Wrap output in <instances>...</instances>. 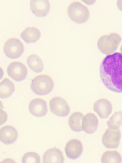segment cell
<instances>
[{
  "mask_svg": "<svg viewBox=\"0 0 122 163\" xmlns=\"http://www.w3.org/2000/svg\"><path fill=\"white\" fill-rule=\"evenodd\" d=\"M30 113L37 117H41L45 115L48 111L47 104L44 100L39 98L32 100L29 105Z\"/></svg>",
  "mask_w": 122,
  "mask_h": 163,
  "instance_id": "cell-12",
  "label": "cell"
},
{
  "mask_svg": "<svg viewBox=\"0 0 122 163\" xmlns=\"http://www.w3.org/2000/svg\"><path fill=\"white\" fill-rule=\"evenodd\" d=\"M102 163H121L122 157L119 153L116 150L107 151L102 154L101 159Z\"/></svg>",
  "mask_w": 122,
  "mask_h": 163,
  "instance_id": "cell-20",
  "label": "cell"
},
{
  "mask_svg": "<svg viewBox=\"0 0 122 163\" xmlns=\"http://www.w3.org/2000/svg\"><path fill=\"white\" fill-rule=\"evenodd\" d=\"M22 43L18 39L12 38L9 39L4 45L3 50L5 55L8 58L15 59L20 57L24 51Z\"/></svg>",
  "mask_w": 122,
  "mask_h": 163,
  "instance_id": "cell-5",
  "label": "cell"
},
{
  "mask_svg": "<svg viewBox=\"0 0 122 163\" xmlns=\"http://www.w3.org/2000/svg\"><path fill=\"white\" fill-rule=\"evenodd\" d=\"M65 151L68 158L72 159H76L78 158L82 153V144L81 142L77 139H71L66 144Z\"/></svg>",
  "mask_w": 122,
  "mask_h": 163,
  "instance_id": "cell-9",
  "label": "cell"
},
{
  "mask_svg": "<svg viewBox=\"0 0 122 163\" xmlns=\"http://www.w3.org/2000/svg\"><path fill=\"white\" fill-rule=\"evenodd\" d=\"M15 90L13 83L7 78H4L0 83V97L2 99L10 96Z\"/></svg>",
  "mask_w": 122,
  "mask_h": 163,
  "instance_id": "cell-18",
  "label": "cell"
},
{
  "mask_svg": "<svg viewBox=\"0 0 122 163\" xmlns=\"http://www.w3.org/2000/svg\"><path fill=\"white\" fill-rule=\"evenodd\" d=\"M84 116L79 112H74L71 115L68 120V124L71 129L76 132L82 130V123Z\"/></svg>",
  "mask_w": 122,
  "mask_h": 163,
  "instance_id": "cell-17",
  "label": "cell"
},
{
  "mask_svg": "<svg viewBox=\"0 0 122 163\" xmlns=\"http://www.w3.org/2000/svg\"><path fill=\"white\" fill-rule=\"evenodd\" d=\"M93 109L100 118L105 119L107 118L111 113L112 107L111 103L107 100L101 99L94 103Z\"/></svg>",
  "mask_w": 122,
  "mask_h": 163,
  "instance_id": "cell-10",
  "label": "cell"
},
{
  "mask_svg": "<svg viewBox=\"0 0 122 163\" xmlns=\"http://www.w3.org/2000/svg\"><path fill=\"white\" fill-rule=\"evenodd\" d=\"M64 160L62 152L59 149L55 148L47 150L43 156V162L44 163H62L63 162Z\"/></svg>",
  "mask_w": 122,
  "mask_h": 163,
  "instance_id": "cell-15",
  "label": "cell"
},
{
  "mask_svg": "<svg viewBox=\"0 0 122 163\" xmlns=\"http://www.w3.org/2000/svg\"><path fill=\"white\" fill-rule=\"evenodd\" d=\"M117 5L118 9L122 11V0H118Z\"/></svg>",
  "mask_w": 122,
  "mask_h": 163,
  "instance_id": "cell-23",
  "label": "cell"
},
{
  "mask_svg": "<svg viewBox=\"0 0 122 163\" xmlns=\"http://www.w3.org/2000/svg\"><path fill=\"white\" fill-rule=\"evenodd\" d=\"M41 35L40 32L38 29L34 27H28L22 32L20 37L26 43H33L39 39Z\"/></svg>",
  "mask_w": 122,
  "mask_h": 163,
  "instance_id": "cell-16",
  "label": "cell"
},
{
  "mask_svg": "<svg viewBox=\"0 0 122 163\" xmlns=\"http://www.w3.org/2000/svg\"><path fill=\"white\" fill-rule=\"evenodd\" d=\"M27 63L30 69L36 73H40L43 70V65L42 61L36 55H30L27 58Z\"/></svg>",
  "mask_w": 122,
  "mask_h": 163,
  "instance_id": "cell-19",
  "label": "cell"
},
{
  "mask_svg": "<svg viewBox=\"0 0 122 163\" xmlns=\"http://www.w3.org/2000/svg\"><path fill=\"white\" fill-rule=\"evenodd\" d=\"M120 50L121 51V52L122 53V44L121 45V47L120 49Z\"/></svg>",
  "mask_w": 122,
  "mask_h": 163,
  "instance_id": "cell-24",
  "label": "cell"
},
{
  "mask_svg": "<svg viewBox=\"0 0 122 163\" xmlns=\"http://www.w3.org/2000/svg\"><path fill=\"white\" fill-rule=\"evenodd\" d=\"M121 135L120 131L119 128H108L102 136V143L107 148H116L119 144Z\"/></svg>",
  "mask_w": 122,
  "mask_h": 163,
  "instance_id": "cell-6",
  "label": "cell"
},
{
  "mask_svg": "<svg viewBox=\"0 0 122 163\" xmlns=\"http://www.w3.org/2000/svg\"><path fill=\"white\" fill-rule=\"evenodd\" d=\"M7 71L10 77L15 81L19 82L25 78L28 71L27 68L23 63L18 62H15L9 65Z\"/></svg>",
  "mask_w": 122,
  "mask_h": 163,
  "instance_id": "cell-8",
  "label": "cell"
},
{
  "mask_svg": "<svg viewBox=\"0 0 122 163\" xmlns=\"http://www.w3.org/2000/svg\"><path fill=\"white\" fill-rule=\"evenodd\" d=\"M49 106L51 111L59 116H66L70 112V108L67 102L60 97L52 98L49 101Z\"/></svg>",
  "mask_w": 122,
  "mask_h": 163,
  "instance_id": "cell-7",
  "label": "cell"
},
{
  "mask_svg": "<svg viewBox=\"0 0 122 163\" xmlns=\"http://www.w3.org/2000/svg\"><path fill=\"white\" fill-rule=\"evenodd\" d=\"M98 120L93 113H89L84 116L82 120V130L86 133L92 134L96 130L98 125Z\"/></svg>",
  "mask_w": 122,
  "mask_h": 163,
  "instance_id": "cell-14",
  "label": "cell"
},
{
  "mask_svg": "<svg viewBox=\"0 0 122 163\" xmlns=\"http://www.w3.org/2000/svg\"><path fill=\"white\" fill-rule=\"evenodd\" d=\"M108 128L117 129L122 126V111L115 112L107 122Z\"/></svg>",
  "mask_w": 122,
  "mask_h": 163,
  "instance_id": "cell-21",
  "label": "cell"
},
{
  "mask_svg": "<svg viewBox=\"0 0 122 163\" xmlns=\"http://www.w3.org/2000/svg\"><path fill=\"white\" fill-rule=\"evenodd\" d=\"M18 136L17 130L12 126L6 125L0 129V140L5 144H9L14 143L17 140Z\"/></svg>",
  "mask_w": 122,
  "mask_h": 163,
  "instance_id": "cell-13",
  "label": "cell"
},
{
  "mask_svg": "<svg viewBox=\"0 0 122 163\" xmlns=\"http://www.w3.org/2000/svg\"><path fill=\"white\" fill-rule=\"evenodd\" d=\"M22 162L23 163H39L40 162V157L36 153L33 152H28L23 156Z\"/></svg>",
  "mask_w": 122,
  "mask_h": 163,
  "instance_id": "cell-22",
  "label": "cell"
},
{
  "mask_svg": "<svg viewBox=\"0 0 122 163\" xmlns=\"http://www.w3.org/2000/svg\"><path fill=\"white\" fill-rule=\"evenodd\" d=\"M121 40L118 34L112 33L101 37L97 41V47L102 53L111 55L117 50Z\"/></svg>",
  "mask_w": 122,
  "mask_h": 163,
  "instance_id": "cell-2",
  "label": "cell"
},
{
  "mask_svg": "<svg viewBox=\"0 0 122 163\" xmlns=\"http://www.w3.org/2000/svg\"><path fill=\"white\" fill-rule=\"evenodd\" d=\"M100 77L104 86L112 91L122 93V54L116 52L107 56L99 68Z\"/></svg>",
  "mask_w": 122,
  "mask_h": 163,
  "instance_id": "cell-1",
  "label": "cell"
},
{
  "mask_svg": "<svg viewBox=\"0 0 122 163\" xmlns=\"http://www.w3.org/2000/svg\"><path fill=\"white\" fill-rule=\"evenodd\" d=\"M67 13L69 17L72 21L79 24L85 22L89 16L87 8L77 2H73L69 5Z\"/></svg>",
  "mask_w": 122,
  "mask_h": 163,
  "instance_id": "cell-4",
  "label": "cell"
},
{
  "mask_svg": "<svg viewBox=\"0 0 122 163\" xmlns=\"http://www.w3.org/2000/svg\"><path fill=\"white\" fill-rule=\"evenodd\" d=\"M30 6L33 13L39 17L46 16L50 8L49 2L47 0H32L30 1Z\"/></svg>",
  "mask_w": 122,
  "mask_h": 163,
  "instance_id": "cell-11",
  "label": "cell"
},
{
  "mask_svg": "<svg viewBox=\"0 0 122 163\" xmlns=\"http://www.w3.org/2000/svg\"><path fill=\"white\" fill-rule=\"evenodd\" d=\"M54 86L51 78L48 75L37 76L32 80L31 88L32 91L39 95L47 94L52 90Z\"/></svg>",
  "mask_w": 122,
  "mask_h": 163,
  "instance_id": "cell-3",
  "label": "cell"
}]
</instances>
